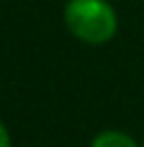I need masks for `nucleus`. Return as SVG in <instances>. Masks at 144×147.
<instances>
[{
    "label": "nucleus",
    "instance_id": "1",
    "mask_svg": "<svg viewBox=\"0 0 144 147\" xmlns=\"http://www.w3.org/2000/svg\"><path fill=\"white\" fill-rule=\"evenodd\" d=\"M65 24L79 41L101 46L115 36L118 15L106 0H70L65 5Z\"/></svg>",
    "mask_w": 144,
    "mask_h": 147
},
{
    "label": "nucleus",
    "instance_id": "2",
    "mask_svg": "<svg viewBox=\"0 0 144 147\" xmlns=\"http://www.w3.org/2000/svg\"><path fill=\"white\" fill-rule=\"evenodd\" d=\"M91 147H139L127 133L120 130H103L91 140Z\"/></svg>",
    "mask_w": 144,
    "mask_h": 147
},
{
    "label": "nucleus",
    "instance_id": "3",
    "mask_svg": "<svg viewBox=\"0 0 144 147\" xmlns=\"http://www.w3.org/2000/svg\"><path fill=\"white\" fill-rule=\"evenodd\" d=\"M0 147H12V140H10V133H7V128L3 125V121H0Z\"/></svg>",
    "mask_w": 144,
    "mask_h": 147
},
{
    "label": "nucleus",
    "instance_id": "4",
    "mask_svg": "<svg viewBox=\"0 0 144 147\" xmlns=\"http://www.w3.org/2000/svg\"><path fill=\"white\" fill-rule=\"evenodd\" d=\"M142 147H144V145H142Z\"/></svg>",
    "mask_w": 144,
    "mask_h": 147
}]
</instances>
